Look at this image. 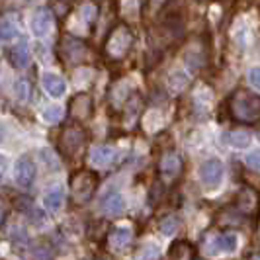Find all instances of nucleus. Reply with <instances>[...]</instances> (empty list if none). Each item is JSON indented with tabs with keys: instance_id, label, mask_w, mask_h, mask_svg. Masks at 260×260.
<instances>
[{
	"instance_id": "f257e3e1",
	"label": "nucleus",
	"mask_w": 260,
	"mask_h": 260,
	"mask_svg": "<svg viewBox=\"0 0 260 260\" xmlns=\"http://www.w3.org/2000/svg\"><path fill=\"white\" fill-rule=\"evenodd\" d=\"M57 53H59V57L63 59V63L67 67L84 65L92 57V51L90 47L86 45V41L77 38V36H71V34H67V36L61 38Z\"/></svg>"
},
{
	"instance_id": "f03ea898",
	"label": "nucleus",
	"mask_w": 260,
	"mask_h": 260,
	"mask_svg": "<svg viewBox=\"0 0 260 260\" xmlns=\"http://www.w3.org/2000/svg\"><path fill=\"white\" fill-rule=\"evenodd\" d=\"M96 186H98V174L94 170H77V172H73V176L69 180L71 200L75 204L90 202L94 192H96Z\"/></svg>"
},
{
	"instance_id": "7ed1b4c3",
	"label": "nucleus",
	"mask_w": 260,
	"mask_h": 260,
	"mask_svg": "<svg viewBox=\"0 0 260 260\" xmlns=\"http://www.w3.org/2000/svg\"><path fill=\"white\" fill-rule=\"evenodd\" d=\"M86 143H88V133L78 123H69L59 135V151L71 158L82 155Z\"/></svg>"
},
{
	"instance_id": "20e7f679",
	"label": "nucleus",
	"mask_w": 260,
	"mask_h": 260,
	"mask_svg": "<svg viewBox=\"0 0 260 260\" xmlns=\"http://www.w3.org/2000/svg\"><path fill=\"white\" fill-rule=\"evenodd\" d=\"M131 45H133V34H131V29L127 26H123V24H119L106 38L104 53L106 57H110L114 61H119V59H123L129 53Z\"/></svg>"
},
{
	"instance_id": "39448f33",
	"label": "nucleus",
	"mask_w": 260,
	"mask_h": 260,
	"mask_svg": "<svg viewBox=\"0 0 260 260\" xmlns=\"http://www.w3.org/2000/svg\"><path fill=\"white\" fill-rule=\"evenodd\" d=\"M233 117L245 123H256L260 119V96L254 94H237L231 102Z\"/></svg>"
},
{
	"instance_id": "423d86ee",
	"label": "nucleus",
	"mask_w": 260,
	"mask_h": 260,
	"mask_svg": "<svg viewBox=\"0 0 260 260\" xmlns=\"http://www.w3.org/2000/svg\"><path fill=\"white\" fill-rule=\"evenodd\" d=\"M198 176H200V182L204 184V188H208V190H217L223 182V176H225V165H223V160L217 158V156L206 158V160L200 165Z\"/></svg>"
},
{
	"instance_id": "0eeeda50",
	"label": "nucleus",
	"mask_w": 260,
	"mask_h": 260,
	"mask_svg": "<svg viewBox=\"0 0 260 260\" xmlns=\"http://www.w3.org/2000/svg\"><path fill=\"white\" fill-rule=\"evenodd\" d=\"M92 112H94V102L88 92H78L77 96L71 98L69 102V117L77 119V121H86L90 119Z\"/></svg>"
},
{
	"instance_id": "6e6552de",
	"label": "nucleus",
	"mask_w": 260,
	"mask_h": 260,
	"mask_svg": "<svg viewBox=\"0 0 260 260\" xmlns=\"http://www.w3.org/2000/svg\"><path fill=\"white\" fill-rule=\"evenodd\" d=\"M36 162L31 160L29 155H22L18 160H16V167H14V178H16V184L20 188H29L34 180H36Z\"/></svg>"
},
{
	"instance_id": "1a4fd4ad",
	"label": "nucleus",
	"mask_w": 260,
	"mask_h": 260,
	"mask_svg": "<svg viewBox=\"0 0 260 260\" xmlns=\"http://www.w3.org/2000/svg\"><path fill=\"white\" fill-rule=\"evenodd\" d=\"M4 55H6L8 63H10L14 69H26V67L29 65V59H31L26 39H20L18 43H14V45H10V47H6Z\"/></svg>"
},
{
	"instance_id": "9d476101",
	"label": "nucleus",
	"mask_w": 260,
	"mask_h": 260,
	"mask_svg": "<svg viewBox=\"0 0 260 260\" xmlns=\"http://www.w3.org/2000/svg\"><path fill=\"white\" fill-rule=\"evenodd\" d=\"M51 24H53V12L49 8H45V6L38 8L36 14L31 16V31H34L36 38L47 36L49 29H51Z\"/></svg>"
},
{
	"instance_id": "9b49d317",
	"label": "nucleus",
	"mask_w": 260,
	"mask_h": 260,
	"mask_svg": "<svg viewBox=\"0 0 260 260\" xmlns=\"http://www.w3.org/2000/svg\"><path fill=\"white\" fill-rule=\"evenodd\" d=\"M100 209L104 211L106 215H110V217H117V215H121L123 211H125V198L119 194V192H108V194L102 198V202H100Z\"/></svg>"
},
{
	"instance_id": "f8f14e48",
	"label": "nucleus",
	"mask_w": 260,
	"mask_h": 260,
	"mask_svg": "<svg viewBox=\"0 0 260 260\" xmlns=\"http://www.w3.org/2000/svg\"><path fill=\"white\" fill-rule=\"evenodd\" d=\"M88 158H90V165L104 169V167L114 165V160L117 158V151L112 145H98V147L92 149V153Z\"/></svg>"
},
{
	"instance_id": "ddd939ff",
	"label": "nucleus",
	"mask_w": 260,
	"mask_h": 260,
	"mask_svg": "<svg viewBox=\"0 0 260 260\" xmlns=\"http://www.w3.org/2000/svg\"><path fill=\"white\" fill-rule=\"evenodd\" d=\"M41 86H43V90L47 92L49 96L53 98H61L67 90V84L63 77H59V75H55V73H45L43 77H41Z\"/></svg>"
},
{
	"instance_id": "4468645a",
	"label": "nucleus",
	"mask_w": 260,
	"mask_h": 260,
	"mask_svg": "<svg viewBox=\"0 0 260 260\" xmlns=\"http://www.w3.org/2000/svg\"><path fill=\"white\" fill-rule=\"evenodd\" d=\"M133 233H131L129 227H116L108 233V245L110 248H116V250H123L125 247H129Z\"/></svg>"
},
{
	"instance_id": "2eb2a0df",
	"label": "nucleus",
	"mask_w": 260,
	"mask_h": 260,
	"mask_svg": "<svg viewBox=\"0 0 260 260\" xmlns=\"http://www.w3.org/2000/svg\"><path fill=\"white\" fill-rule=\"evenodd\" d=\"M63 202H65V190L61 186H53L43 196V206L49 213H57L63 208Z\"/></svg>"
},
{
	"instance_id": "dca6fc26",
	"label": "nucleus",
	"mask_w": 260,
	"mask_h": 260,
	"mask_svg": "<svg viewBox=\"0 0 260 260\" xmlns=\"http://www.w3.org/2000/svg\"><path fill=\"white\" fill-rule=\"evenodd\" d=\"M223 141L229 145V147H233V149H247L248 145H250V141H252V137H250L248 131L235 129L223 133Z\"/></svg>"
},
{
	"instance_id": "f3484780",
	"label": "nucleus",
	"mask_w": 260,
	"mask_h": 260,
	"mask_svg": "<svg viewBox=\"0 0 260 260\" xmlns=\"http://www.w3.org/2000/svg\"><path fill=\"white\" fill-rule=\"evenodd\" d=\"M182 169V158L176 155V153H167V155L160 158V172L165 174V176H176L178 172Z\"/></svg>"
},
{
	"instance_id": "a211bd4d",
	"label": "nucleus",
	"mask_w": 260,
	"mask_h": 260,
	"mask_svg": "<svg viewBox=\"0 0 260 260\" xmlns=\"http://www.w3.org/2000/svg\"><path fill=\"white\" fill-rule=\"evenodd\" d=\"M213 247L217 248L219 252L233 254V252H237V248H239V237L235 233H223V235H219V237H215Z\"/></svg>"
},
{
	"instance_id": "6ab92c4d",
	"label": "nucleus",
	"mask_w": 260,
	"mask_h": 260,
	"mask_svg": "<svg viewBox=\"0 0 260 260\" xmlns=\"http://www.w3.org/2000/svg\"><path fill=\"white\" fill-rule=\"evenodd\" d=\"M18 38V27L14 24L12 20L8 18H2L0 20V43H8L12 39Z\"/></svg>"
},
{
	"instance_id": "aec40b11",
	"label": "nucleus",
	"mask_w": 260,
	"mask_h": 260,
	"mask_svg": "<svg viewBox=\"0 0 260 260\" xmlns=\"http://www.w3.org/2000/svg\"><path fill=\"white\" fill-rule=\"evenodd\" d=\"M188 75L186 73H182V71H174L172 75L169 77V88L170 92H182L184 88H186V84H188Z\"/></svg>"
},
{
	"instance_id": "412c9836",
	"label": "nucleus",
	"mask_w": 260,
	"mask_h": 260,
	"mask_svg": "<svg viewBox=\"0 0 260 260\" xmlns=\"http://www.w3.org/2000/svg\"><path fill=\"white\" fill-rule=\"evenodd\" d=\"M63 116H65V110L61 106H49L41 112V119L45 123H59L63 119Z\"/></svg>"
},
{
	"instance_id": "4be33fe9",
	"label": "nucleus",
	"mask_w": 260,
	"mask_h": 260,
	"mask_svg": "<svg viewBox=\"0 0 260 260\" xmlns=\"http://www.w3.org/2000/svg\"><path fill=\"white\" fill-rule=\"evenodd\" d=\"M16 98L20 102H27L31 98V82L27 78H20L16 82Z\"/></svg>"
},
{
	"instance_id": "5701e85b",
	"label": "nucleus",
	"mask_w": 260,
	"mask_h": 260,
	"mask_svg": "<svg viewBox=\"0 0 260 260\" xmlns=\"http://www.w3.org/2000/svg\"><path fill=\"white\" fill-rule=\"evenodd\" d=\"M188 247H190V245H188V243H184V241L174 243L169 250V256L170 258H190V256H192V252H186V248Z\"/></svg>"
},
{
	"instance_id": "b1692460",
	"label": "nucleus",
	"mask_w": 260,
	"mask_h": 260,
	"mask_svg": "<svg viewBox=\"0 0 260 260\" xmlns=\"http://www.w3.org/2000/svg\"><path fill=\"white\" fill-rule=\"evenodd\" d=\"M178 227H180V223H178V219H176L174 215H169V217H165V219L160 221V231H162V235H167V237L176 233Z\"/></svg>"
},
{
	"instance_id": "393cba45",
	"label": "nucleus",
	"mask_w": 260,
	"mask_h": 260,
	"mask_svg": "<svg viewBox=\"0 0 260 260\" xmlns=\"http://www.w3.org/2000/svg\"><path fill=\"white\" fill-rule=\"evenodd\" d=\"M245 165H247L248 169L260 172V149H254V151H250V153L245 156Z\"/></svg>"
},
{
	"instance_id": "a878e982",
	"label": "nucleus",
	"mask_w": 260,
	"mask_h": 260,
	"mask_svg": "<svg viewBox=\"0 0 260 260\" xmlns=\"http://www.w3.org/2000/svg\"><path fill=\"white\" fill-rule=\"evenodd\" d=\"M80 16H82V20H84L86 24H94V20L98 18V10H96V6H92V4H84L82 10H80Z\"/></svg>"
},
{
	"instance_id": "bb28decb",
	"label": "nucleus",
	"mask_w": 260,
	"mask_h": 260,
	"mask_svg": "<svg viewBox=\"0 0 260 260\" xmlns=\"http://www.w3.org/2000/svg\"><path fill=\"white\" fill-rule=\"evenodd\" d=\"M247 78H248V84H250L254 90L260 92V67H250Z\"/></svg>"
},
{
	"instance_id": "cd10ccee",
	"label": "nucleus",
	"mask_w": 260,
	"mask_h": 260,
	"mask_svg": "<svg viewBox=\"0 0 260 260\" xmlns=\"http://www.w3.org/2000/svg\"><path fill=\"white\" fill-rule=\"evenodd\" d=\"M34 256H36V258H51L53 256L51 245H47V243H39L38 247L34 248Z\"/></svg>"
},
{
	"instance_id": "c85d7f7f",
	"label": "nucleus",
	"mask_w": 260,
	"mask_h": 260,
	"mask_svg": "<svg viewBox=\"0 0 260 260\" xmlns=\"http://www.w3.org/2000/svg\"><path fill=\"white\" fill-rule=\"evenodd\" d=\"M41 156H43V158H45V162L51 167V170H59V169H61V162H59V158L55 156V153L47 151V149H43V151H41Z\"/></svg>"
},
{
	"instance_id": "c756f323",
	"label": "nucleus",
	"mask_w": 260,
	"mask_h": 260,
	"mask_svg": "<svg viewBox=\"0 0 260 260\" xmlns=\"http://www.w3.org/2000/svg\"><path fill=\"white\" fill-rule=\"evenodd\" d=\"M16 208L20 211H24V213H29L34 209V204H31V200L27 196H20V198H16Z\"/></svg>"
},
{
	"instance_id": "7c9ffc66",
	"label": "nucleus",
	"mask_w": 260,
	"mask_h": 260,
	"mask_svg": "<svg viewBox=\"0 0 260 260\" xmlns=\"http://www.w3.org/2000/svg\"><path fill=\"white\" fill-rule=\"evenodd\" d=\"M137 256H139V258H158V256H160V250L156 248V245H147Z\"/></svg>"
},
{
	"instance_id": "2f4dec72",
	"label": "nucleus",
	"mask_w": 260,
	"mask_h": 260,
	"mask_svg": "<svg viewBox=\"0 0 260 260\" xmlns=\"http://www.w3.org/2000/svg\"><path fill=\"white\" fill-rule=\"evenodd\" d=\"M10 239H12L16 245H20V241H22V243H27V235L22 227H20V229H18V227H14V231L10 233Z\"/></svg>"
},
{
	"instance_id": "473e14b6",
	"label": "nucleus",
	"mask_w": 260,
	"mask_h": 260,
	"mask_svg": "<svg viewBox=\"0 0 260 260\" xmlns=\"http://www.w3.org/2000/svg\"><path fill=\"white\" fill-rule=\"evenodd\" d=\"M4 219H6V211L0 208V227H2V223H4Z\"/></svg>"
},
{
	"instance_id": "72a5a7b5",
	"label": "nucleus",
	"mask_w": 260,
	"mask_h": 260,
	"mask_svg": "<svg viewBox=\"0 0 260 260\" xmlns=\"http://www.w3.org/2000/svg\"><path fill=\"white\" fill-rule=\"evenodd\" d=\"M4 170V160H2V156H0V172Z\"/></svg>"
}]
</instances>
